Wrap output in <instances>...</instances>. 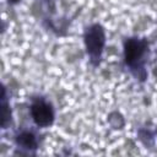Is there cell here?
<instances>
[{"mask_svg": "<svg viewBox=\"0 0 157 157\" xmlns=\"http://www.w3.org/2000/svg\"><path fill=\"white\" fill-rule=\"evenodd\" d=\"M32 117L34 121L40 126H47L53 120V110L49 104L43 101H38L32 105Z\"/></svg>", "mask_w": 157, "mask_h": 157, "instance_id": "obj_1", "label": "cell"}, {"mask_svg": "<svg viewBox=\"0 0 157 157\" xmlns=\"http://www.w3.org/2000/svg\"><path fill=\"white\" fill-rule=\"evenodd\" d=\"M103 42H104L103 32L98 26H94L91 29H88L86 36V43H87L88 52L92 56H97L99 54Z\"/></svg>", "mask_w": 157, "mask_h": 157, "instance_id": "obj_2", "label": "cell"}, {"mask_svg": "<svg viewBox=\"0 0 157 157\" xmlns=\"http://www.w3.org/2000/svg\"><path fill=\"white\" fill-rule=\"evenodd\" d=\"M145 49V43L135 40V39H130L126 45H125V58H126V63L131 64L132 61H135L137 58L141 56L142 52Z\"/></svg>", "mask_w": 157, "mask_h": 157, "instance_id": "obj_3", "label": "cell"}, {"mask_svg": "<svg viewBox=\"0 0 157 157\" xmlns=\"http://www.w3.org/2000/svg\"><path fill=\"white\" fill-rule=\"evenodd\" d=\"M18 142H20L21 145H23L25 147H27V148L33 147V146L36 145V141H34L33 136L29 135V134H23V135H21L20 139H18Z\"/></svg>", "mask_w": 157, "mask_h": 157, "instance_id": "obj_4", "label": "cell"}]
</instances>
